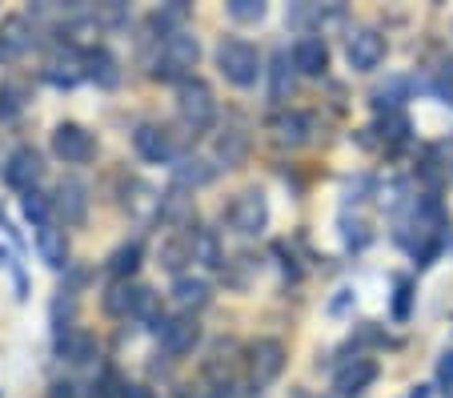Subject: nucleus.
Masks as SVG:
<instances>
[{
    "label": "nucleus",
    "instance_id": "22",
    "mask_svg": "<svg viewBox=\"0 0 453 398\" xmlns=\"http://www.w3.org/2000/svg\"><path fill=\"white\" fill-rule=\"evenodd\" d=\"M36 242V254H41V261L49 269H65L69 266V242H65V234H60L57 225H41L33 234Z\"/></svg>",
    "mask_w": 453,
    "mask_h": 398
},
{
    "label": "nucleus",
    "instance_id": "5",
    "mask_svg": "<svg viewBox=\"0 0 453 398\" xmlns=\"http://www.w3.org/2000/svg\"><path fill=\"white\" fill-rule=\"evenodd\" d=\"M225 222H229L233 234H245V238L261 234V230L269 225V201H265V193H261V190H241L237 198L229 201V209H225Z\"/></svg>",
    "mask_w": 453,
    "mask_h": 398
},
{
    "label": "nucleus",
    "instance_id": "36",
    "mask_svg": "<svg viewBox=\"0 0 453 398\" xmlns=\"http://www.w3.org/2000/svg\"><path fill=\"white\" fill-rule=\"evenodd\" d=\"M85 398H117V390H112V374H104L101 382H93Z\"/></svg>",
    "mask_w": 453,
    "mask_h": 398
},
{
    "label": "nucleus",
    "instance_id": "12",
    "mask_svg": "<svg viewBox=\"0 0 453 398\" xmlns=\"http://www.w3.org/2000/svg\"><path fill=\"white\" fill-rule=\"evenodd\" d=\"M41 174H44V161H41V153H36L33 145H20V149H12V153L4 157V182H9L12 190H20V193L36 190Z\"/></svg>",
    "mask_w": 453,
    "mask_h": 398
},
{
    "label": "nucleus",
    "instance_id": "42",
    "mask_svg": "<svg viewBox=\"0 0 453 398\" xmlns=\"http://www.w3.org/2000/svg\"><path fill=\"white\" fill-rule=\"evenodd\" d=\"M410 398H429V386H418V390H413Z\"/></svg>",
    "mask_w": 453,
    "mask_h": 398
},
{
    "label": "nucleus",
    "instance_id": "28",
    "mask_svg": "<svg viewBox=\"0 0 453 398\" xmlns=\"http://www.w3.org/2000/svg\"><path fill=\"white\" fill-rule=\"evenodd\" d=\"M193 261H205L209 269H213V266H225L221 242H217L213 230H193Z\"/></svg>",
    "mask_w": 453,
    "mask_h": 398
},
{
    "label": "nucleus",
    "instance_id": "2",
    "mask_svg": "<svg viewBox=\"0 0 453 398\" xmlns=\"http://www.w3.org/2000/svg\"><path fill=\"white\" fill-rule=\"evenodd\" d=\"M177 117H180V125H185L188 137H201V133L213 129L217 97L201 77H188V81L177 85Z\"/></svg>",
    "mask_w": 453,
    "mask_h": 398
},
{
    "label": "nucleus",
    "instance_id": "40",
    "mask_svg": "<svg viewBox=\"0 0 453 398\" xmlns=\"http://www.w3.org/2000/svg\"><path fill=\"white\" fill-rule=\"evenodd\" d=\"M120 398H153L149 386H120Z\"/></svg>",
    "mask_w": 453,
    "mask_h": 398
},
{
    "label": "nucleus",
    "instance_id": "23",
    "mask_svg": "<svg viewBox=\"0 0 453 398\" xmlns=\"http://www.w3.org/2000/svg\"><path fill=\"white\" fill-rule=\"evenodd\" d=\"M245 157H249V129L245 125H225L221 137H217V161L225 169H237Z\"/></svg>",
    "mask_w": 453,
    "mask_h": 398
},
{
    "label": "nucleus",
    "instance_id": "30",
    "mask_svg": "<svg viewBox=\"0 0 453 398\" xmlns=\"http://www.w3.org/2000/svg\"><path fill=\"white\" fill-rule=\"evenodd\" d=\"M377 133H381V141H389V145H402V141L410 137V117H405L402 109L381 113V117H377Z\"/></svg>",
    "mask_w": 453,
    "mask_h": 398
},
{
    "label": "nucleus",
    "instance_id": "1",
    "mask_svg": "<svg viewBox=\"0 0 453 398\" xmlns=\"http://www.w3.org/2000/svg\"><path fill=\"white\" fill-rule=\"evenodd\" d=\"M197 57H201L197 36H193V33H173V36H165V41L157 44V57L149 61V77L180 85V81L193 77V65H197Z\"/></svg>",
    "mask_w": 453,
    "mask_h": 398
},
{
    "label": "nucleus",
    "instance_id": "39",
    "mask_svg": "<svg viewBox=\"0 0 453 398\" xmlns=\"http://www.w3.org/2000/svg\"><path fill=\"white\" fill-rule=\"evenodd\" d=\"M49 398H77V386H73V382H57Z\"/></svg>",
    "mask_w": 453,
    "mask_h": 398
},
{
    "label": "nucleus",
    "instance_id": "19",
    "mask_svg": "<svg viewBox=\"0 0 453 398\" xmlns=\"http://www.w3.org/2000/svg\"><path fill=\"white\" fill-rule=\"evenodd\" d=\"M57 355L73 366H85V363L96 358V338L81 326H69L65 334H57Z\"/></svg>",
    "mask_w": 453,
    "mask_h": 398
},
{
    "label": "nucleus",
    "instance_id": "13",
    "mask_svg": "<svg viewBox=\"0 0 453 398\" xmlns=\"http://www.w3.org/2000/svg\"><path fill=\"white\" fill-rule=\"evenodd\" d=\"M41 77L49 81L52 89H73L77 81H85V52L73 49V44L69 49H57L49 61H44Z\"/></svg>",
    "mask_w": 453,
    "mask_h": 398
},
{
    "label": "nucleus",
    "instance_id": "38",
    "mask_svg": "<svg viewBox=\"0 0 453 398\" xmlns=\"http://www.w3.org/2000/svg\"><path fill=\"white\" fill-rule=\"evenodd\" d=\"M349 302H353V290H337V298H334V302H329V310H334V314H342Z\"/></svg>",
    "mask_w": 453,
    "mask_h": 398
},
{
    "label": "nucleus",
    "instance_id": "25",
    "mask_svg": "<svg viewBox=\"0 0 453 398\" xmlns=\"http://www.w3.org/2000/svg\"><path fill=\"white\" fill-rule=\"evenodd\" d=\"M141 242L133 238V242H125V246H117V250L109 254V261H104V269H109L117 282H128V277L137 274V266H141Z\"/></svg>",
    "mask_w": 453,
    "mask_h": 398
},
{
    "label": "nucleus",
    "instance_id": "14",
    "mask_svg": "<svg viewBox=\"0 0 453 398\" xmlns=\"http://www.w3.org/2000/svg\"><path fill=\"white\" fill-rule=\"evenodd\" d=\"M289 65H293V73H301V77H326V69H329L326 41H321L317 33H305L301 41H293Z\"/></svg>",
    "mask_w": 453,
    "mask_h": 398
},
{
    "label": "nucleus",
    "instance_id": "16",
    "mask_svg": "<svg viewBox=\"0 0 453 398\" xmlns=\"http://www.w3.org/2000/svg\"><path fill=\"white\" fill-rule=\"evenodd\" d=\"M52 209L65 217V225H81L88 217V190L77 177H65L57 185V198H52Z\"/></svg>",
    "mask_w": 453,
    "mask_h": 398
},
{
    "label": "nucleus",
    "instance_id": "9",
    "mask_svg": "<svg viewBox=\"0 0 453 398\" xmlns=\"http://www.w3.org/2000/svg\"><path fill=\"white\" fill-rule=\"evenodd\" d=\"M345 61L357 73H373L385 61V36L377 28H349L345 33Z\"/></svg>",
    "mask_w": 453,
    "mask_h": 398
},
{
    "label": "nucleus",
    "instance_id": "10",
    "mask_svg": "<svg viewBox=\"0 0 453 398\" xmlns=\"http://www.w3.org/2000/svg\"><path fill=\"white\" fill-rule=\"evenodd\" d=\"M269 129H273L277 145H289V149H301L313 141L317 133V117L305 109H277L273 121H269Z\"/></svg>",
    "mask_w": 453,
    "mask_h": 398
},
{
    "label": "nucleus",
    "instance_id": "32",
    "mask_svg": "<svg viewBox=\"0 0 453 398\" xmlns=\"http://www.w3.org/2000/svg\"><path fill=\"white\" fill-rule=\"evenodd\" d=\"M410 306H413V282L397 277L394 282V322H410Z\"/></svg>",
    "mask_w": 453,
    "mask_h": 398
},
{
    "label": "nucleus",
    "instance_id": "18",
    "mask_svg": "<svg viewBox=\"0 0 453 398\" xmlns=\"http://www.w3.org/2000/svg\"><path fill=\"white\" fill-rule=\"evenodd\" d=\"M217 174H221V165L205 161V157H177V165H173V182L180 185V190H201V185L217 182Z\"/></svg>",
    "mask_w": 453,
    "mask_h": 398
},
{
    "label": "nucleus",
    "instance_id": "3",
    "mask_svg": "<svg viewBox=\"0 0 453 398\" xmlns=\"http://www.w3.org/2000/svg\"><path fill=\"white\" fill-rule=\"evenodd\" d=\"M217 69L237 89H253L257 81H261V73H265L261 69V52L249 41H241V36H225V41L217 44Z\"/></svg>",
    "mask_w": 453,
    "mask_h": 398
},
{
    "label": "nucleus",
    "instance_id": "6",
    "mask_svg": "<svg viewBox=\"0 0 453 398\" xmlns=\"http://www.w3.org/2000/svg\"><path fill=\"white\" fill-rule=\"evenodd\" d=\"M245 366H249V386H253V390H265L269 382L281 378V371H285V347L277 342V338H257L253 347H249Z\"/></svg>",
    "mask_w": 453,
    "mask_h": 398
},
{
    "label": "nucleus",
    "instance_id": "35",
    "mask_svg": "<svg viewBox=\"0 0 453 398\" xmlns=\"http://www.w3.org/2000/svg\"><path fill=\"white\" fill-rule=\"evenodd\" d=\"M369 242H373V234H369V225H365V222H345V246H349L353 254L365 250Z\"/></svg>",
    "mask_w": 453,
    "mask_h": 398
},
{
    "label": "nucleus",
    "instance_id": "17",
    "mask_svg": "<svg viewBox=\"0 0 453 398\" xmlns=\"http://www.w3.org/2000/svg\"><path fill=\"white\" fill-rule=\"evenodd\" d=\"M33 28H28L25 17H9L4 25H0V61H20L28 49H33Z\"/></svg>",
    "mask_w": 453,
    "mask_h": 398
},
{
    "label": "nucleus",
    "instance_id": "29",
    "mask_svg": "<svg viewBox=\"0 0 453 398\" xmlns=\"http://www.w3.org/2000/svg\"><path fill=\"white\" fill-rule=\"evenodd\" d=\"M28 105V85L17 77L0 81V117H17L20 109Z\"/></svg>",
    "mask_w": 453,
    "mask_h": 398
},
{
    "label": "nucleus",
    "instance_id": "7",
    "mask_svg": "<svg viewBox=\"0 0 453 398\" xmlns=\"http://www.w3.org/2000/svg\"><path fill=\"white\" fill-rule=\"evenodd\" d=\"M52 153L60 157L65 165H85L96 157V137L77 121H65L52 129Z\"/></svg>",
    "mask_w": 453,
    "mask_h": 398
},
{
    "label": "nucleus",
    "instance_id": "37",
    "mask_svg": "<svg viewBox=\"0 0 453 398\" xmlns=\"http://www.w3.org/2000/svg\"><path fill=\"white\" fill-rule=\"evenodd\" d=\"M437 382H441V386H453V350L441 355V363H437Z\"/></svg>",
    "mask_w": 453,
    "mask_h": 398
},
{
    "label": "nucleus",
    "instance_id": "11",
    "mask_svg": "<svg viewBox=\"0 0 453 398\" xmlns=\"http://www.w3.org/2000/svg\"><path fill=\"white\" fill-rule=\"evenodd\" d=\"M377 374H381V366H377L373 358L357 355V358H349V363L337 366V374H334V390H337L342 398H357V394H365V390L373 386Z\"/></svg>",
    "mask_w": 453,
    "mask_h": 398
},
{
    "label": "nucleus",
    "instance_id": "21",
    "mask_svg": "<svg viewBox=\"0 0 453 398\" xmlns=\"http://www.w3.org/2000/svg\"><path fill=\"white\" fill-rule=\"evenodd\" d=\"M173 302H177L185 314L205 310V306L213 302V286H209L205 277H188V274H180L177 282H173Z\"/></svg>",
    "mask_w": 453,
    "mask_h": 398
},
{
    "label": "nucleus",
    "instance_id": "20",
    "mask_svg": "<svg viewBox=\"0 0 453 398\" xmlns=\"http://www.w3.org/2000/svg\"><path fill=\"white\" fill-rule=\"evenodd\" d=\"M85 77L96 81L101 89H117L120 85V61L104 49V44H93V49H85Z\"/></svg>",
    "mask_w": 453,
    "mask_h": 398
},
{
    "label": "nucleus",
    "instance_id": "26",
    "mask_svg": "<svg viewBox=\"0 0 453 398\" xmlns=\"http://www.w3.org/2000/svg\"><path fill=\"white\" fill-rule=\"evenodd\" d=\"M253 269H261V258H253V254H237L233 261H225V266H221L225 286H229V290H245Z\"/></svg>",
    "mask_w": 453,
    "mask_h": 398
},
{
    "label": "nucleus",
    "instance_id": "31",
    "mask_svg": "<svg viewBox=\"0 0 453 398\" xmlns=\"http://www.w3.org/2000/svg\"><path fill=\"white\" fill-rule=\"evenodd\" d=\"M293 89V65H289V52H277L273 57V85H269V97L273 101H285V93Z\"/></svg>",
    "mask_w": 453,
    "mask_h": 398
},
{
    "label": "nucleus",
    "instance_id": "27",
    "mask_svg": "<svg viewBox=\"0 0 453 398\" xmlns=\"http://www.w3.org/2000/svg\"><path fill=\"white\" fill-rule=\"evenodd\" d=\"M20 214L33 222V230H41V225H52V198L41 190H28L25 198H20Z\"/></svg>",
    "mask_w": 453,
    "mask_h": 398
},
{
    "label": "nucleus",
    "instance_id": "4",
    "mask_svg": "<svg viewBox=\"0 0 453 398\" xmlns=\"http://www.w3.org/2000/svg\"><path fill=\"white\" fill-rule=\"evenodd\" d=\"M133 149H137L149 165H173L177 157H185L177 133H173L169 125H153V121H145V125L133 129Z\"/></svg>",
    "mask_w": 453,
    "mask_h": 398
},
{
    "label": "nucleus",
    "instance_id": "34",
    "mask_svg": "<svg viewBox=\"0 0 453 398\" xmlns=\"http://www.w3.org/2000/svg\"><path fill=\"white\" fill-rule=\"evenodd\" d=\"M418 174L426 177L429 193H437V190H441L445 174H441V161H437V149H426V157H421V165H418Z\"/></svg>",
    "mask_w": 453,
    "mask_h": 398
},
{
    "label": "nucleus",
    "instance_id": "24",
    "mask_svg": "<svg viewBox=\"0 0 453 398\" xmlns=\"http://www.w3.org/2000/svg\"><path fill=\"white\" fill-rule=\"evenodd\" d=\"M188 261H193V230H177L173 238L161 242V266L169 274H180Z\"/></svg>",
    "mask_w": 453,
    "mask_h": 398
},
{
    "label": "nucleus",
    "instance_id": "8",
    "mask_svg": "<svg viewBox=\"0 0 453 398\" xmlns=\"http://www.w3.org/2000/svg\"><path fill=\"white\" fill-rule=\"evenodd\" d=\"M153 290L141 286V282H112L109 290H104L101 306L109 318H141L145 314V306L153 302Z\"/></svg>",
    "mask_w": 453,
    "mask_h": 398
},
{
    "label": "nucleus",
    "instance_id": "33",
    "mask_svg": "<svg viewBox=\"0 0 453 398\" xmlns=\"http://www.w3.org/2000/svg\"><path fill=\"white\" fill-rule=\"evenodd\" d=\"M229 17L241 20V25H257L265 17V4L261 0H229Z\"/></svg>",
    "mask_w": 453,
    "mask_h": 398
},
{
    "label": "nucleus",
    "instance_id": "41",
    "mask_svg": "<svg viewBox=\"0 0 453 398\" xmlns=\"http://www.w3.org/2000/svg\"><path fill=\"white\" fill-rule=\"evenodd\" d=\"M177 398H205V394H193L188 386H180V390H177Z\"/></svg>",
    "mask_w": 453,
    "mask_h": 398
},
{
    "label": "nucleus",
    "instance_id": "15",
    "mask_svg": "<svg viewBox=\"0 0 453 398\" xmlns=\"http://www.w3.org/2000/svg\"><path fill=\"white\" fill-rule=\"evenodd\" d=\"M201 342V322L193 314H180V318H169V326L161 330V350L169 358H185L193 355V347Z\"/></svg>",
    "mask_w": 453,
    "mask_h": 398
}]
</instances>
